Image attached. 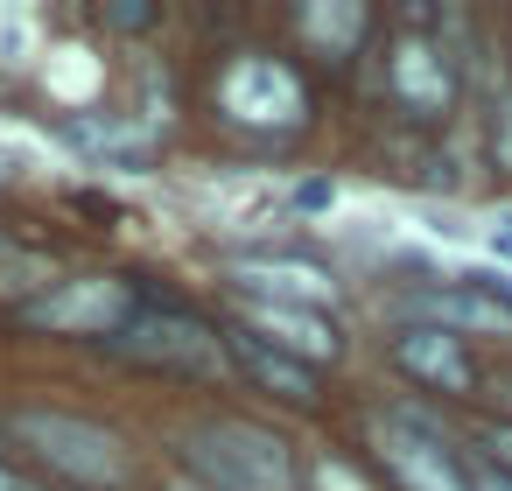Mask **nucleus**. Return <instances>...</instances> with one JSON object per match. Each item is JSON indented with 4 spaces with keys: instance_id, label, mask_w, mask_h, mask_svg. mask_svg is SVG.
Listing matches in <instances>:
<instances>
[{
    "instance_id": "24",
    "label": "nucleus",
    "mask_w": 512,
    "mask_h": 491,
    "mask_svg": "<svg viewBox=\"0 0 512 491\" xmlns=\"http://www.w3.org/2000/svg\"><path fill=\"white\" fill-rule=\"evenodd\" d=\"M8 176H15V155H8V148H0V183H8Z\"/></svg>"
},
{
    "instance_id": "6",
    "label": "nucleus",
    "mask_w": 512,
    "mask_h": 491,
    "mask_svg": "<svg viewBox=\"0 0 512 491\" xmlns=\"http://www.w3.org/2000/svg\"><path fill=\"white\" fill-rule=\"evenodd\" d=\"M379 456H386V470L400 477V491H470L463 463H456L414 414H393V421L379 428Z\"/></svg>"
},
{
    "instance_id": "9",
    "label": "nucleus",
    "mask_w": 512,
    "mask_h": 491,
    "mask_svg": "<svg viewBox=\"0 0 512 491\" xmlns=\"http://www.w3.org/2000/svg\"><path fill=\"white\" fill-rule=\"evenodd\" d=\"M246 316H253V330H267V344H274V351H288V358H302V365L337 358V330H330L316 309H288V302H246Z\"/></svg>"
},
{
    "instance_id": "23",
    "label": "nucleus",
    "mask_w": 512,
    "mask_h": 491,
    "mask_svg": "<svg viewBox=\"0 0 512 491\" xmlns=\"http://www.w3.org/2000/svg\"><path fill=\"white\" fill-rule=\"evenodd\" d=\"M0 491H36L29 477H15V470H0Z\"/></svg>"
},
{
    "instance_id": "13",
    "label": "nucleus",
    "mask_w": 512,
    "mask_h": 491,
    "mask_svg": "<svg viewBox=\"0 0 512 491\" xmlns=\"http://www.w3.org/2000/svg\"><path fill=\"white\" fill-rule=\"evenodd\" d=\"M50 288H57V274H50V260H43V253H22V246L0 239V302H15V295L43 302Z\"/></svg>"
},
{
    "instance_id": "11",
    "label": "nucleus",
    "mask_w": 512,
    "mask_h": 491,
    "mask_svg": "<svg viewBox=\"0 0 512 491\" xmlns=\"http://www.w3.org/2000/svg\"><path fill=\"white\" fill-rule=\"evenodd\" d=\"M386 78H393L400 106H414V113H442V106H449V92H456L449 64H442L428 43H400V50L386 57Z\"/></svg>"
},
{
    "instance_id": "14",
    "label": "nucleus",
    "mask_w": 512,
    "mask_h": 491,
    "mask_svg": "<svg viewBox=\"0 0 512 491\" xmlns=\"http://www.w3.org/2000/svg\"><path fill=\"white\" fill-rule=\"evenodd\" d=\"M302 29H309L316 43H330V50L344 57V50H351V43L365 36V8H309V15H302Z\"/></svg>"
},
{
    "instance_id": "2",
    "label": "nucleus",
    "mask_w": 512,
    "mask_h": 491,
    "mask_svg": "<svg viewBox=\"0 0 512 491\" xmlns=\"http://www.w3.org/2000/svg\"><path fill=\"white\" fill-rule=\"evenodd\" d=\"M8 428H15L50 470H64V477H78V484H120V477H127L120 442H113L106 428L78 421V414H43V407H29V414H15Z\"/></svg>"
},
{
    "instance_id": "5",
    "label": "nucleus",
    "mask_w": 512,
    "mask_h": 491,
    "mask_svg": "<svg viewBox=\"0 0 512 491\" xmlns=\"http://www.w3.org/2000/svg\"><path fill=\"white\" fill-rule=\"evenodd\" d=\"M218 99H225V113L246 120V127H295L302 106H309L302 85H295V71L274 64V57H239V64L225 71Z\"/></svg>"
},
{
    "instance_id": "4",
    "label": "nucleus",
    "mask_w": 512,
    "mask_h": 491,
    "mask_svg": "<svg viewBox=\"0 0 512 491\" xmlns=\"http://www.w3.org/2000/svg\"><path fill=\"white\" fill-rule=\"evenodd\" d=\"M113 344H120L127 358H141V365H162V372H218V365H225L218 330H204L197 316H176V309L134 316Z\"/></svg>"
},
{
    "instance_id": "21",
    "label": "nucleus",
    "mask_w": 512,
    "mask_h": 491,
    "mask_svg": "<svg viewBox=\"0 0 512 491\" xmlns=\"http://www.w3.org/2000/svg\"><path fill=\"white\" fill-rule=\"evenodd\" d=\"M491 253H505V260H512V211H498V218H491Z\"/></svg>"
},
{
    "instance_id": "12",
    "label": "nucleus",
    "mask_w": 512,
    "mask_h": 491,
    "mask_svg": "<svg viewBox=\"0 0 512 491\" xmlns=\"http://www.w3.org/2000/svg\"><path fill=\"white\" fill-rule=\"evenodd\" d=\"M232 358L260 379V386H274V393H288V400H316V372L302 365V358H288V351H274L267 337H232Z\"/></svg>"
},
{
    "instance_id": "15",
    "label": "nucleus",
    "mask_w": 512,
    "mask_h": 491,
    "mask_svg": "<svg viewBox=\"0 0 512 491\" xmlns=\"http://www.w3.org/2000/svg\"><path fill=\"white\" fill-rule=\"evenodd\" d=\"M71 141H78V148H92V155H120V162H134V155H141V134H134V127H120V120H71Z\"/></svg>"
},
{
    "instance_id": "1",
    "label": "nucleus",
    "mask_w": 512,
    "mask_h": 491,
    "mask_svg": "<svg viewBox=\"0 0 512 491\" xmlns=\"http://www.w3.org/2000/svg\"><path fill=\"white\" fill-rule=\"evenodd\" d=\"M183 463L204 491H295V456L253 421H204L183 442Z\"/></svg>"
},
{
    "instance_id": "3",
    "label": "nucleus",
    "mask_w": 512,
    "mask_h": 491,
    "mask_svg": "<svg viewBox=\"0 0 512 491\" xmlns=\"http://www.w3.org/2000/svg\"><path fill=\"white\" fill-rule=\"evenodd\" d=\"M134 316L141 309L120 274H78V281H57L43 302H29V323L57 337H120Z\"/></svg>"
},
{
    "instance_id": "20",
    "label": "nucleus",
    "mask_w": 512,
    "mask_h": 491,
    "mask_svg": "<svg viewBox=\"0 0 512 491\" xmlns=\"http://www.w3.org/2000/svg\"><path fill=\"white\" fill-rule=\"evenodd\" d=\"M498 162H505V169H512V99H505V106H498Z\"/></svg>"
},
{
    "instance_id": "19",
    "label": "nucleus",
    "mask_w": 512,
    "mask_h": 491,
    "mask_svg": "<svg viewBox=\"0 0 512 491\" xmlns=\"http://www.w3.org/2000/svg\"><path fill=\"white\" fill-rule=\"evenodd\" d=\"M295 204H302V211H330V204H337V190H330V183H302V190H295Z\"/></svg>"
},
{
    "instance_id": "25",
    "label": "nucleus",
    "mask_w": 512,
    "mask_h": 491,
    "mask_svg": "<svg viewBox=\"0 0 512 491\" xmlns=\"http://www.w3.org/2000/svg\"><path fill=\"white\" fill-rule=\"evenodd\" d=\"M176 491H204V484H176Z\"/></svg>"
},
{
    "instance_id": "17",
    "label": "nucleus",
    "mask_w": 512,
    "mask_h": 491,
    "mask_svg": "<svg viewBox=\"0 0 512 491\" xmlns=\"http://www.w3.org/2000/svg\"><path fill=\"white\" fill-rule=\"evenodd\" d=\"M316 491H372V484H365L351 463H330V456H323V463H316Z\"/></svg>"
},
{
    "instance_id": "18",
    "label": "nucleus",
    "mask_w": 512,
    "mask_h": 491,
    "mask_svg": "<svg viewBox=\"0 0 512 491\" xmlns=\"http://www.w3.org/2000/svg\"><path fill=\"white\" fill-rule=\"evenodd\" d=\"M463 477H470V491H512V470H505V463H491V456L463 463Z\"/></svg>"
},
{
    "instance_id": "16",
    "label": "nucleus",
    "mask_w": 512,
    "mask_h": 491,
    "mask_svg": "<svg viewBox=\"0 0 512 491\" xmlns=\"http://www.w3.org/2000/svg\"><path fill=\"white\" fill-rule=\"evenodd\" d=\"M36 57V15L0 8V64H29Z\"/></svg>"
},
{
    "instance_id": "8",
    "label": "nucleus",
    "mask_w": 512,
    "mask_h": 491,
    "mask_svg": "<svg viewBox=\"0 0 512 491\" xmlns=\"http://www.w3.org/2000/svg\"><path fill=\"white\" fill-rule=\"evenodd\" d=\"M393 358H400L407 379H421V386H435V393H470V358H463V344H456L449 330L414 323V330L393 337Z\"/></svg>"
},
{
    "instance_id": "7",
    "label": "nucleus",
    "mask_w": 512,
    "mask_h": 491,
    "mask_svg": "<svg viewBox=\"0 0 512 491\" xmlns=\"http://www.w3.org/2000/svg\"><path fill=\"white\" fill-rule=\"evenodd\" d=\"M232 288L246 302H288V309H323L337 302V281L316 267V260H239L232 267Z\"/></svg>"
},
{
    "instance_id": "22",
    "label": "nucleus",
    "mask_w": 512,
    "mask_h": 491,
    "mask_svg": "<svg viewBox=\"0 0 512 491\" xmlns=\"http://www.w3.org/2000/svg\"><path fill=\"white\" fill-rule=\"evenodd\" d=\"M484 449H491V463H505V470H512V428H491V435H484Z\"/></svg>"
},
{
    "instance_id": "10",
    "label": "nucleus",
    "mask_w": 512,
    "mask_h": 491,
    "mask_svg": "<svg viewBox=\"0 0 512 491\" xmlns=\"http://www.w3.org/2000/svg\"><path fill=\"white\" fill-rule=\"evenodd\" d=\"M428 316V330H512V295H491V288H435L414 302Z\"/></svg>"
}]
</instances>
